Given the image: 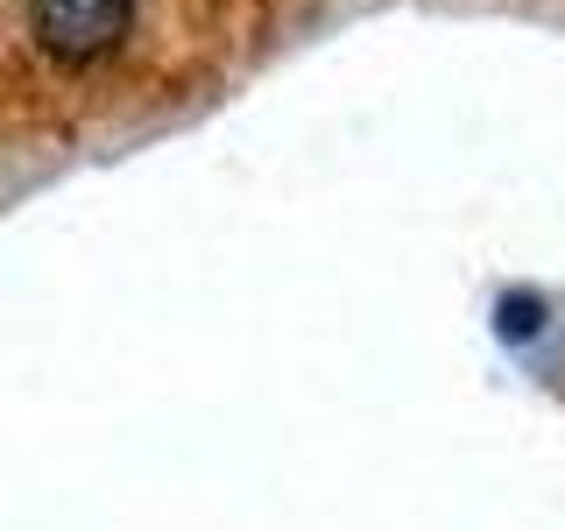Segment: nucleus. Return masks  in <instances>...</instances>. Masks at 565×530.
<instances>
[{"label":"nucleus","instance_id":"obj_1","mask_svg":"<svg viewBox=\"0 0 565 530\" xmlns=\"http://www.w3.org/2000/svg\"><path fill=\"white\" fill-rule=\"evenodd\" d=\"M128 14H135V0H35V29H43V43L57 50V57H71V64L114 50L120 29H128Z\"/></svg>","mask_w":565,"mask_h":530}]
</instances>
